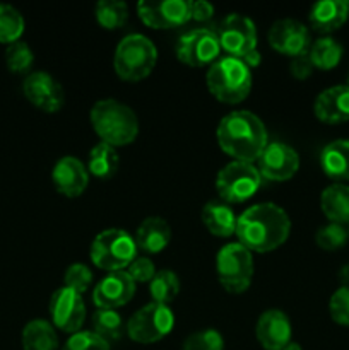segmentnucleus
Returning a JSON list of instances; mask_svg holds the SVG:
<instances>
[{"label": "nucleus", "mask_w": 349, "mask_h": 350, "mask_svg": "<svg viewBox=\"0 0 349 350\" xmlns=\"http://www.w3.org/2000/svg\"><path fill=\"white\" fill-rule=\"evenodd\" d=\"M289 215L276 204H257L236 217L238 243L250 253H270L287 241Z\"/></svg>", "instance_id": "obj_1"}, {"label": "nucleus", "mask_w": 349, "mask_h": 350, "mask_svg": "<svg viewBox=\"0 0 349 350\" xmlns=\"http://www.w3.org/2000/svg\"><path fill=\"white\" fill-rule=\"evenodd\" d=\"M216 140L226 156L240 163H255L269 144L267 129L252 111H231L219 122Z\"/></svg>", "instance_id": "obj_2"}, {"label": "nucleus", "mask_w": 349, "mask_h": 350, "mask_svg": "<svg viewBox=\"0 0 349 350\" xmlns=\"http://www.w3.org/2000/svg\"><path fill=\"white\" fill-rule=\"evenodd\" d=\"M89 122L103 144L123 147L139 135V118L130 106L116 99H101L89 111Z\"/></svg>", "instance_id": "obj_3"}, {"label": "nucleus", "mask_w": 349, "mask_h": 350, "mask_svg": "<svg viewBox=\"0 0 349 350\" xmlns=\"http://www.w3.org/2000/svg\"><path fill=\"white\" fill-rule=\"evenodd\" d=\"M252 70L240 58L233 57L218 58L205 75L209 92L224 105L245 101L252 91Z\"/></svg>", "instance_id": "obj_4"}, {"label": "nucleus", "mask_w": 349, "mask_h": 350, "mask_svg": "<svg viewBox=\"0 0 349 350\" xmlns=\"http://www.w3.org/2000/svg\"><path fill=\"white\" fill-rule=\"evenodd\" d=\"M157 64V50L144 34H129L115 48L113 68L125 82H139L149 77Z\"/></svg>", "instance_id": "obj_5"}, {"label": "nucleus", "mask_w": 349, "mask_h": 350, "mask_svg": "<svg viewBox=\"0 0 349 350\" xmlns=\"http://www.w3.org/2000/svg\"><path fill=\"white\" fill-rule=\"evenodd\" d=\"M89 255L98 269L122 272L135 260V239L123 229H105L92 239Z\"/></svg>", "instance_id": "obj_6"}, {"label": "nucleus", "mask_w": 349, "mask_h": 350, "mask_svg": "<svg viewBox=\"0 0 349 350\" xmlns=\"http://www.w3.org/2000/svg\"><path fill=\"white\" fill-rule=\"evenodd\" d=\"M216 273L222 289L229 294H243L252 286L253 256L240 243H229L216 256Z\"/></svg>", "instance_id": "obj_7"}, {"label": "nucleus", "mask_w": 349, "mask_h": 350, "mask_svg": "<svg viewBox=\"0 0 349 350\" xmlns=\"http://www.w3.org/2000/svg\"><path fill=\"white\" fill-rule=\"evenodd\" d=\"M262 176L250 163L231 161L216 176V190L224 204H242L259 191Z\"/></svg>", "instance_id": "obj_8"}, {"label": "nucleus", "mask_w": 349, "mask_h": 350, "mask_svg": "<svg viewBox=\"0 0 349 350\" xmlns=\"http://www.w3.org/2000/svg\"><path fill=\"white\" fill-rule=\"evenodd\" d=\"M174 314L170 306L151 303L130 317L127 334L137 344H156L173 330Z\"/></svg>", "instance_id": "obj_9"}, {"label": "nucleus", "mask_w": 349, "mask_h": 350, "mask_svg": "<svg viewBox=\"0 0 349 350\" xmlns=\"http://www.w3.org/2000/svg\"><path fill=\"white\" fill-rule=\"evenodd\" d=\"M221 53V44H219L216 31L207 27H197L178 40L177 43V58L181 64L194 68L211 67L218 60Z\"/></svg>", "instance_id": "obj_10"}, {"label": "nucleus", "mask_w": 349, "mask_h": 350, "mask_svg": "<svg viewBox=\"0 0 349 350\" xmlns=\"http://www.w3.org/2000/svg\"><path fill=\"white\" fill-rule=\"evenodd\" d=\"M218 40L221 50L233 58H245L257 50V27L250 17L243 14H229L218 27Z\"/></svg>", "instance_id": "obj_11"}, {"label": "nucleus", "mask_w": 349, "mask_h": 350, "mask_svg": "<svg viewBox=\"0 0 349 350\" xmlns=\"http://www.w3.org/2000/svg\"><path fill=\"white\" fill-rule=\"evenodd\" d=\"M137 14L153 29H173L192 19V2L187 0H142L137 3Z\"/></svg>", "instance_id": "obj_12"}, {"label": "nucleus", "mask_w": 349, "mask_h": 350, "mask_svg": "<svg viewBox=\"0 0 349 350\" xmlns=\"http://www.w3.org/2000/svg\"><path fill=\"white\" fill-rule=\"evenodd\" d=\"M51 325L64 334H77L86 321V306L82 296L68 287H60L50 297Z\"/></svg>", "instance_id": "obj_13"}, {"label": "nucleus", "mask_w": 349, "mask_h": 350, "mask_svg": "<svg viewBox=\"0 0 349 350\" xmlns=\"http://www.w3.org/2000/svg\"><path fill=\"white\" fill-rule=\"evenodd\" d=\"M267 41H269L272 50L289 58L307 55L311 46L308 27L303 23H298L294 19L276 21L270 26L269 33H267Z\"/></svg>", "instance_id": "obj_14"}, {"label": "nucleus", "mask_w": 349, "mask_h": 350, "mask_svg": "<svg viewBox=\"0 0 349 350\" xmlns=\"http://www.w3.org/2000/svg\"><path fill=\"white\" fill-rule=\"evenodd\" d=\"M23 92L27 101L44 113H58L64 108V88L48 72L36 70L26 75Z\"/></svg>", "instance_id": "obj_15"}, {"label": "nucleus", "mask_w": 349, "mask_h": 350, "mask_svg": "<svg viewBox=\"0 0 349 350\" xmlns=\"http://www.w3.org/2000/svg\"><path fill=\"white\" fill-rule=\"evenodd\" d=\"M260 176L269 181H287L300 170V156L291 146L283 142H269L259 157Z\"/></svg>", "instance_id": "obj_16"}, {"label": "nucleus", "mask_w": 349, "mask_h": 350, "mask_svg": "<svg viewBox=\"0 0 349 350\" xmlns=\"http://www.w3.org/2000/svg\"><path fill=\"white\" fill-rule=\"evenodd\" d=\"M135 294V282L127 272H112L94 287L92 301L98 310H112L122 308L132 301Z\"/></svg>", "instance_id": "obj_17"}, {"label": "nucleus", "mask_w": 349, "mask_h": 350, "mask_svg": "<svg viewBox=\"0 0 349 350\" xmlns=\"http://www.w3.org/2000/svg\"><path fill=\"white\" fill-rule=\"evenodd\" d=\"M55 190L67 198H77L86 191L89 183V171L84 164L72 156L57 161L51 171Z\"/></svg>", "instance_id": "obj_18"}, {"label": "nucleus", "mask_w": 349, "mask_h": 350, "mask_svg": "<svg viewBox=\"0 0 349 350\" xmlns=\"http://www.w3.org/2000/svg\"><path fill=\"white\" fill-rule=\"evenodd\" d=\"M291 321L281 310H267L255 325L259 344L266 350H283L291 342Z\"/></svg>", "instance_id": "obj_19"}, {"label": "nucleus", "mask_w": 349, "mask_h": 350, "mask_svg": "<svg viewBox=\"0 0 349 350\" xmlns=\"http://www.w3.org/2000/svg\"><path fill=\"white\" fill-rule=\"evenodd\" d=\"M313 113L322 123H327V125L349 122L348 85H334L322 91L313 103Z\"/></svg>", "instance_id": "obj_20"}, {"label": "nucleus", "mask_w": 349, "mask_h": 350, "mask_svg": "<svg viewBox=\"0 0 349 350\" xmlns=\"http://www.w3.org/2000/svg\"><path fill=\"white\" fill-rule=\"evenodd\" d=\"M349 17V2L346 0H322L310 9L311 27L320 34H331L341 29Z\"/></svg>", "instance_id": "obj_21"}, {"label": "nucleus", "mask_w": 349, "mask_h": 350, "mask_svg": "<svg viewBox=\"0 0 349 350\" xmlns=\"http://www.w3.org/2000/svg\"><path fill=\"white\" fill-rule=\"evenodd\" d=\"M320 167L334 183H349V140H334L320 152Z\"/></svg>", "instance_id": "obj_22"}, {"label": "nucleus", "mask_w": 349, "mask_h": 350, "mask_svg": "<svg viewBox=\"0 0 349 350\" xmlns=\"http://www.w3.org/2000/svg\"><path fill=\"white\" fill-rule=\"evenodd\" d=\"M171 241V228L163 217H146L135 232V245L142 252L156 255Z\"/></svg>", "instance_id": "obj_23"}, {"label": "nucleus", "mask_w": 349, "mask_h": 350, "mask_svg": "<svg viewBox=\"0 0 349 350\" xmlns=\"http://www.w3.org/2000/svg\"><path fill=\"white\" fill-rule=\"evenodd\" d=\"M202 224L216 238H229L236 231V215L224 202H209L201 212Z\"/></svg>", "instance_id": "obj_24"}, {"label": "nucleus", "mask_w": 349, "mask_h": 350, "mask_svg": "<svg viewBox=\"0 0 349 350\" xmlns=\"http://www.w3.org/2000/svg\"><path fill=\"white\" fill-rule=\"evenodd\" d=\"M320 208L332 224L349 226V187L332 183L320 195Z\"/></svg>", "instance_id": "obj_25"}, {"label": "nucleus", "mask_w": 349, "mask_h": 350, "mask_svg": "<svg viewBox=\"0 0 349 350\" xmlns=\"http://www.w3.org/2000/svg\"><path fill=\"white\" fill-rule=\"evenodd\" d=\"M24 350H58V335L47 320H33L23 328L21 335Z\"/></svg>", "instance_id": "obj_26"}, {"label": "nucleus", "mask_w": 349, "mask_h": 350, "mask_svg": "<svg viewBox=\"0 0 349 350\" xmlns=\"http://www.w3.org/2000/svg\"><path fill=\"white\" fill-rule=\"evenodd\" d=\"M118 166L120 156L115 147L99 142L89 150L88 171L98 180H112L118 171Z\"/></svg>", "instance_id": "obj_27"}, {"label": "nucleus", "mask_w": 349, "mask_h": 350, "mask_svg": "<svg viewBox=\"0 0 349 350\" xmlns=\"http://www.w3.org/2000/svg\"><path fill=\"white\" fill-rule=\"evenodd\" d=\"M344 55V48L337 40L331 36L318 38L310 46L308 57H310L311 65L318 70H332L337 67Z\"/></svg>", "instance_id": "obj_28"}, {"label": "nucleus", "mask_w": 349, "mask_h": 350, "mask_svg": "<svg viewBox=\"0 0 349 350\" xmlns=\"http://www.w3.org/2000/svg\"><path fill=\"white\" fill-rule=\"evenodd\" d=\"M96 21L106 31L120 29L129 21V7L122 0H99L94 9Z\"/></svg>", "instance_id": "obj_29"}, {"label": "nucleus", "mask_w": 349, "mask_h": 350, "mask_svg": "<svg viewBox=\"0 0 349 350\" xmlns=\"http://www.w3.org/2000/svg\"><path fill=\"white\" fill-rule=\"evenodd\" d=\"M149 293L154 303L168 306L180 293V279L171 270L156 272V275L149 282Z\"/></svg>", "instance_id": "obj_30"}, {"label": "nucleus", "mask_w": 349, "mask_h": 350, "mask_svg": "<svg viewBox=\"0 0 349 350\" xmlns=\"http://www.w3.org/2000/svg\"><path fill=\"white\" fill-rule=\"evenodd\" d=\"M24 17L16 7L0 2V43L12 44L21 40L24 33Z\"/></svg>", "instance_id": "obj_31"}, {"label": "nucleus", "mask_w": 349, "mask_h": 350, "mask_svg": "<svg viewBox=\"0 0 349 350\" xmlns=\"http://www.w3.org/2000/svg\"><path fill=\"white\" fill-rule=\"evenodd\" d=\"M123 321L116 311L98 310L92 314V334L101 337L105 342H115L122 337Z\"/></svg>", "instance_id": "obj_32"}, {"label": "nucleus", "mask_w": 349, "mask_h": 350, "mask_svg": "<svg viewBox=\"0 0 349 350\" xmlns=\"http://www.w3.org/2000/svg\"><path fill=\"white\" fill-rule=\"evenodd\" d=\"M34 64L33 50L26 41H16L12 44H7L5 50V65L14 74H27Z\"/></svg>", "instance_id": "obj_33"}, {"label": "nucleus", "mask_w": 349, "mask_h": 350, "mask_svg": "<svg viewBox=\"0 0 349 350\" xmlns=\"http://www.w3.org/2000/svg\"><path fill=\"white\" fill-rule=\"evenodd\" d=\"M349 239V232L346 226L332 224L328 222L327 226H322L315 234V243L320 250L325 252H337V250L344 248L346 243Z\"/></svg>", "instance_id": "obj_34"}, {"label": "nucleus", "mask_w": 349, "mask_h": 350, "mask_svg": "<svg viewBox=\"0 0 349 350\" xmlns=\"http://www.w3.org/2000/svg\"><path fill=\"white\" fill-rule=\"evenodd\" d=\"M181 350H224V340L218 330L207 328L188 335Z\"/></svg>", "instance_id": "obj_35"}, {"label": "nucleus", "mask_w": 349, "mask_h": 350, "mask_svg": "<svg viewBox=\"0 0 349 350\" xmlns=\"http://www.w3.org/2000/svg\"><path fill=\"white\" fill-rule=\"evenodd\" d=\"M64 282L65 287L75 291V293H79L82 296L89 289V286H91L92 273L89 270V267H86L84 263H74V265H70L65 270Z\"/></svg>", "instance_id": "obj_36"}, {"label": "nucleus", "mask_w": 349, "mask_h": 350, "mask_svg": "<svg viewBox=\"0 0 349 350\" xmlns=\"http://www.w3.org/2000/svg\"><path fill=\"white\" fill-rule=\"evenodd\" d=\"M331 318L341 327H349V287H339L328 301Z\"/></svg>", "instance_id": "obj_37"}, {"label": "nucleus", "mask_w": 349, "mask_h": 350, "mask_svg": "<svg viewBox=\"0 0 349 350\" xmlns=\"http://www.w3.org/2000/svg\"><path fill=\"white\" fill-rule=\"evenodd\" d=\"M62 350H109V344L92 332H77L65 342Z\"/></svg>", "instance_id": "obj_38"}, {"label": "nucleus", "mask_w": 349, "mask_h": 350, "mask_svg": "<svg viewBox=\"0 0 349 350\" xmlns=\"http://www.w3.org/2000/svg\"><path fill=\"white\" fill-rule=\"evenodd\" d=\"M127 273L133 282H151L153 277L156 275V267L149 258H135L127 267Z\"/></svg>", "instance_id": "obj_39"}, {"label": "nucleus", "mask_w": 349, "mask_h": 350, "mask_svg": "<svg viewBox=\"0 0 349 350\" xmlns=\"http://www.w3.org/2000/svg\"><path fill=\"white\" fill-rule=\"evenodd\" d=\"M313 65H311L310 57L307 55H301V57L296 58H291V65H289V70L293 74L294 79L298 81H307L311 74H313Z\"/></svg>", "instance_id": "obj_40"}, {"label": "nucleus", "mask_w": 349, "mask_h": 350, "mask_svg": "<svg viewBox=\"0 0 349 350\" xmlns=\"http://www.w3.org/2000/svg\"><path fill=\"white\" fill-rule=\"evenodd\" d=\"M214 16V7L205 0H198V2H192V19L204 23Z\"/></svg>", "instance_id": "obj_41"}, {"label": "nucleus", "mask_w": 349, "mask_h": 350, "mask_svg": "<svg viewBox=\"0 0 349 350\" xmlns=\"http://www.w3.org/2000/svg\"><path fill=\"white\" fill-rule=\"evenodd\" d=\"M242 62L246 65V67L250 68V70H252V68L259 67V65H260V53L257 50L252 51V53L246 55L245 58H242Z\"/></svg>", "instance_id": "obj_42"}, {"label": "nucleus", "mask_w": 349, "mask_h": 350, "mask_svg": "<svg viewBox=\"0 0 349 350\" xmlns=\"http://www.w3.org/2000/svg\"><path fill=\"white\" fill-rule=\"evenodd\" d=\"M339 280H341V287H349V263L339 270Z\"/></svg>", "instance_id": "obj_43"}, {"label": "nucleus", "mask_w": 349, "mask_h": 350, "mask_svg": "<svg viewBox=\"0 0 349 350\" xmlns=\"http://www.w3.org/2000/svg\"><path fill=\"white\" fill-rule=\"evenodd\" d=\"M283 350H303V349H301V345H300V344H296V342L291 340L289 344H287L286 347H284Z\"/></svg>", "instance_id": "obj_44"}, {"label": "nucleus", "mask_w": 349, "mask_h": 350, "mask_svg": "<svg viewBox=\"0 0 349 350\" xmlns=\"http://www.w3.org/2000/svg\"><path fill=\"white\" fill-rule=\"evenodd\" d=\"M346 82H348V84H346V85H348V88H349V74H348V79H346Z\"/></svg>", "instance_id": "obj_45"}, {"label": "nucleus", "mask_w": 349, "mask_h": 350, "mask_svg": "<svg viewBox=\"0 0 349 350\" xmlns=\"http://www.w3.org/2000/svg\"><path fill=\"white\" fill-rule=\"evenodd\" d=\"M348 232H349V228H348Z\"/></svg>", "instance_id": "obj_46"}]
</instances>
